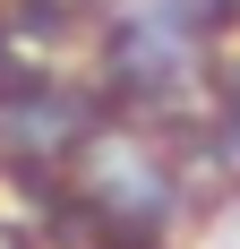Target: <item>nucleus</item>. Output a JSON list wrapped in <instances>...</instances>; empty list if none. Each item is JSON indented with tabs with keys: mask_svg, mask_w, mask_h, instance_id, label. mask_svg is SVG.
<instances>
[{
	"mask_svg": "<svg viewBox=\"0 0 240 249\" xmlns=\"http://www.w3.org/2000/svg\"><path fill=\"white\" fill-rule=\"evenodd\" d=\"M0 249H17V241H9V232H0Z\"/></svg>",
	"mask_w": 240,
	"mask_h": 249,
	"instance_id": "f257e3e1",
	"label": "nucleus"
}]
</instances>
